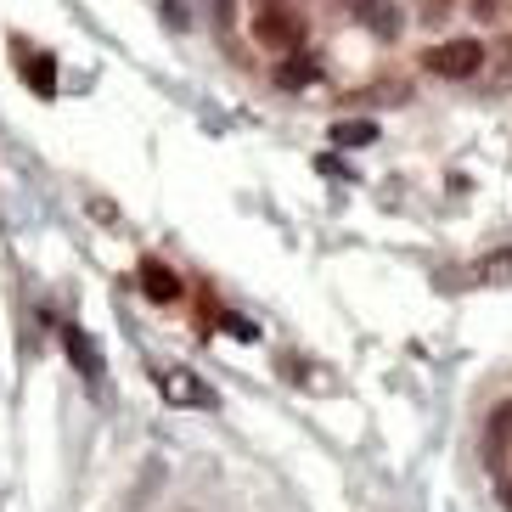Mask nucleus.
I'll return each mask as SVG.
<instances>
[{
	"instance_id": "nucleus-1",
	"label": "nucleus",
	"mask_w": 512,
	"mask_h": 512,
	"mask_svg": "<svg viewBox=\"0 0 512 512\" xmlns=\"http://www.w3.org/2000/svg\"><path fill=\"white\" fill-rule=\"evenodd\" d=\"M422 62H428V74H439V79H473L484 68V46L479 40H451V46H434Z\"/></svg>"
},
{
	"instance_id": "nucleus-2",
	"label": "nucleus",
	"mask_w": 512,
	"mask_h": 512,
	"mask_svg": "<svg viewBox=\"0 0 512 512\" xmlns=\"http://www.w3.org/2000/svg\"><path fill=\"white\" fill-rule=\"evenodd\" d=\"M299 34H304V23L287 12V6H276V0H265V6H259V17H254V40H259V46L293 51V46H299Z\"/></svg>"
},
{
	"instance_id": "nucleus-3",
	"label": "nucleus",
	"mask_w": 512,
	"mask_h": 512,
	"mask_svg": "<svg viewBox=\"0 0 512 512\" xmlns=\"http://www.w3.org/2000/svg\"><path fill=\"white\" fill-rule=\"evenodd\" d=\"M136 276H141V293H147L152 304H169V299H181V276L169 271L164 259H152V254H147V259L136 265Z\"/></svg>"
},
{
	"instance_id": "nucleus-4",
	"label": "nucleus",
	"mask_w": 512,
	"mask_h": 512,
	"mask_svg": "<svg viewBox=\"0 0 512 512\" xmlns=\"http://www.w3.org/2000/svg\"><path fill=\"white\" fill-rule=\"evenodd\" d=\"M62 349H68V361H74V372L79 377H102V349L91 344V332L85 327H62Z\"/></svg>"
},
{
	"instance_id": "nucleus-5",
	"label": "nucleus",
	"mask_w": 512,
	"mask_h": 512,
	"mask_svg": "<svg viewBox=\"0 0 512 512\" xmlns=\"http://www.w3.org/2000/svg\"><path fill=\"white\" fill-rule=\"evenodd\" d=\"M164 400H169V406H203V411H214V389H203L192 372H164Z\"/></svg>"
},
{
	"instance_id": "nucleus-6",
	"label": "nucleus",
	"mask_w": 512,
	"mask_h": 512,
	"mask_svg": "<svg viewBox=\"0 0 512 512\" xmlns=\"http://www.w3.org/2000/svg\"><path fill=\"white\" fill-rule=\"evenodd\" d=\"M316 79H321L316 57H282L276 62V85H282V91H304V85H316Z\"/></svg>"
},
{
	"instance_id": "nucleus-7",
	"label": "nucleus",
	"mask_w": 512,
	"mask_h": 512,
	"mask_svg": "<svg viewBox=\"0 0 512 512\" xmlns=\"http://www.w3.org/2000/svg\"><path fill=\"white\" fill-rule=\"evenodd\" d=\"M332 147H344V152H355V147H372L377 141V124L372 119H332Z\"/></svg>"
},
{
	"instance_id": "nucleus-8",
	"label": "nucleus",
	"mask_w": 512,
	"mask_h": 512,
	"mask_svg": "<svg viewBox=\"0 0 512 512\" xmlns=\"http://www.w3.org/2000/svg\"><path fill=\"white\" fill-rule=\"evenodd\" d=\"M23 85H29L40 102H51V96H57V68H51V57H23Z\"/></svg>"
},
{
	"instance_id": "nucleus-9",
	"label": "nucleus",
	"mask_w": 512,
	"mask_h": 512,
	"mask_svg": "<svg viewBox=\"0 0 512 512\" xmlns=\"http://www.w3.org/2000/svg\"><path fill=\"white\" fill-rule=\"evenodd\" d=\"M220 332H231L237 344H254V338H259V327L248 316H220Z\"/></svg>"
},
{
	"instance_id": "nucleus-10",
	"label": "nucleus",
	"mask_w": 512,
	"mask_h": 512,
	"mask_svg": "<svg viewBox=\"0 0 512 512\" xmlns=\"http://www.w3.org/2000/svg\"><path fill=\"white\" fill-rule=\"evenodd\" d=\"M473 6V17H484V23H496V12H501V0H467Z\"/></svg>"
},
{
	"instance_id": "nucleus-11",
	"label": "nucleus",
	"mask_w": 512,
	"mask_h": 512,
	"mask_svg": "<svg viewBox=\"0 0 512 512\" xmlns=\"http://www.w3.org/2000/svg\"><path fill=\"white\" fill-rule=\"evenodd\" d=\"M214 12H220V23H231L237 17V0H214Z\"/></svg>"
},
{
	"instance_id": "nucleus-12",
	"label": "nucleus",
	"mask_w": 512,
	"mask_h": 512,
	"mask_svg": "<svg viewBox=\"0 0 512 512\" xmlns=\"http://www.w3.org/2000/svg\"><path fill=\"white\" fill-rule=\"evenodd\" d=\"M501 496H507V507H512V484H507V490H501Z\"/></svg>"
}]
</instances>
